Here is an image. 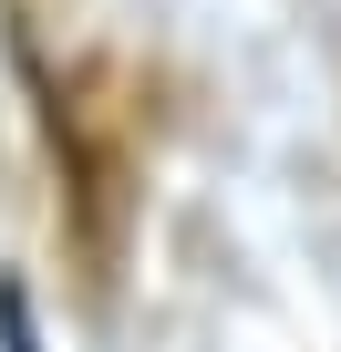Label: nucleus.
Returning <instances> with one entry per match:
<instances>
[{
    "instance_id": "1",
    "label": "nucleus",
    "mask_w": 341,
    "mask_h": 352,
    "mask_svg": "<svg viewBox=\"0 0 341 352\" xmlns=\"http://www.w3.org/2000/svg\"><path fill=\"white\" fill-rule=\"evenodd\" d=\"M0 352H42V321H32V300H21L11 270H0Z\"/></svg>"
}]
</instances>
